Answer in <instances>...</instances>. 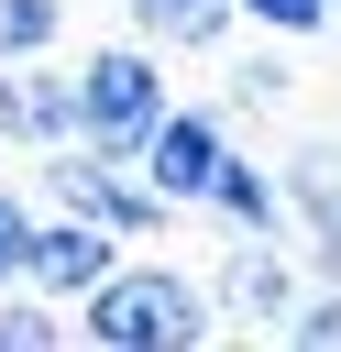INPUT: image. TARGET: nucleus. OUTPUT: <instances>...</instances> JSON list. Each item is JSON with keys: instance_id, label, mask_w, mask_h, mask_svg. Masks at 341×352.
I'll return each mask as SVG.
<instances>
[{"instance_id": "nucleus-14", "label": "nucleus", "mask_w": 341, "mask_h": 352, "mask_svg": "<svg viewBox=\"0 0 341 352\" xmlns=\"http://www.w3.org/2000/svg\"><path fill=\"white\" fill-rule=\"evenodd\" d=\"M275 330H297V341H319V352H330V341H341V286H319V297H308V286H297V297H286V319H275Z\"/></svg>"}, {"instance_id": "nucleus-15", "label": "nucleus", "mask_w": 341, "mask_h": 352, "mask_svg": "<svg viewBox=\"0 0 341 352\" xmlns=\"http://www.w3.org/2000/svg\"><path fill=\"white\" fill-rule=\"evenodd\" d=\"M22 242H33V209L22 187H0V286H22Z\"/></svg>"}, {"instance_id": "nucleus-11", "label": "nucleus", "mask_w": 341, "mask_h": 352, "mask_svg": "<svg viewBox=\"0 0 341 352\" xmlns=\"http://www.w3.org/2000/svg\"><path fill=\"white\" fill-rule=\"evenodd\" d=\"M55 341H66L55 297H33V286H0V352H55Z\"/></svg>"}, {"instance_id": "nucleus-16", "label": "nucleus", "mask_w": 341, "mask_h": 352, "mask_svg": "<svg viewBox=\"0 0 341 352\" xmlns=\"http://www.w3.org/2000/svg\"><path fill=\"white\" fill-rule=\"evenodd\" d=\"M231 99H242V110H286L297 88H286V66H264V55H253V66L231 77Z\"/></svg>"}, {"instance_id": "nucleus-13", "label": "nucleus", "mask_w": 341, "mask_h": 352, "mask_svg": "<svg viewBox=\"0 0 341 352\" xmlns=\"http://www.w3.org/2000/svg\"><path fill=\"white\" fill-rule=\"evenodd\" d=\"M231 11H242V22H264V33H286V44H297V33H330V11H341V0H231Z\"/></svg>"}, {"instance_id": "nucleus-4", "label": "nucleus", "mask_w": 341, "mask_h": 352, "mask_svg": "<svg viewBox=\"0 0 341 352\" xmlns=\"http://www.w3.org/2000/svg\"><path fill=\"white\" fill-rule=\"evenodd\" d=\"M132 165H143V187H154L165 209H187V198L209 187V165H220V121H209L198 99H165V110H154V132L132 143Z\"/></svg>"}, {"instance_id": "nucleus-5", "label": "nucleus", "mask_w": 341, "mask_h": 352, "mask_svg": "<svg viewBox=\"0 0 341 352\" xmlns=\"http://www.w3.org/2000/svg\"><path fill=\"white\" fill-rule=\"evenodd\" d=\"M110 264H121V242H110L99 220H66V209H55V220H33V242H22V286H33V297H55V308H77Z\"/></svg>"}, {"instance_id": "nucleus-8", "label": "nucleus", "mask_w": 341, "mask_h": 352, "mask_svg": "<svg viewBox=\"0 0 341 352\" xmlns=\"http://www.w3.org/2000/svg\"><path fill=\"white\" fill-rule=\"evenodd\" d=\"M275 187H286V220L308 231V253H319V275L341 286V143H308V154H297V165H286Z\"/></svg>"}, {"instance_id": "nucleus-2", "label": "nucleus", "mask_w": 341, "mask_h": 352, "mask_svg": "<svg viewBox=\"0 0 341 352\" xmlns=\"http://www.w3.org/2000/svg\"><path fill=\"white\" fill-rule=\"evenodd\" d=\"M66 99H77V143L132 165V143H143L154 110H165V66H154L143 44H99V55L66 77Z\"/></svg>"}, {"instance_id": "nucleus-9", "label": "nucleus", "mask_w": 341, "mask_h": 352, "mask_svg": "<svg viewBox=\"0 0 341 352\" xmlns=\"http://www.w3.org/2000/svg\"><path fill=\"white\" fill-rule=\"evenodd\" d=\"M198 209H220L231 231H286V187H275V176L253 165V154H231V143H220V165H209Z\"/></svg>"}, {"instance_id": "nucleus-1", "label": "nucleus", "mask_w": 341, "mask_h": 352, "mask_svg": "<svg viewBox=\"0 0 341 352\" xmlns=\"http://www.w3.org/2000/svg\"><path fill=\"white\" fill-rule=\"evenodd\" d=\"M209 275H187V264H110L88 297H77V341H99V352H187V341H209Z\"/></svg>"}, {"instance_id": "nucleus-3", "label": "nucleus", "mask_w": 341, "mask_h": 352, "mask_svg": "<svg viewBox=\"0 0 341 352\" xmlns=\"http://www.w3.org/2000/svg\"><path fill=\"white\" fill-rule=\"evenodd\" d=\"M44 198L66 209V220H99L110 242H143V231H165L176 209L143 187V165H121V154H88V143H55V165H44Z\"/></svg>"}, {"instance_id": "nucleus-6", "label": "nucleus", "mask_w": 341, "mask_h": 352, "mask_svg": "<svg viewBox=\"0 0 341 352\" xmlns=\"http://www.w3.org/2000/svg\"><path fill=\"white\" fill-rule=\"evenodd\" d=\"M297 286H308V275L286 264V242H275V231H231V253L209 264V308H220V319H264V330H275Z\"/></svg>"}, {"instance_id": "nucleus-12", "label": "nucleus", "mask_w": 341, "mask_h": 352, "mask_svg": "<svg viewBox=\"0 0 341 352\" xmlns=\"http://www.w3.org/2000/svg\"><path fill=\"white\" fill-rule=\"evenodd\" d=\"M55 33H66V0H0V66L11 55H44Z\"/></svg>"}, {"instance_id": "nucleus-10", "label": "nucleus", "mask_w": 341, "mask_h": 352, "mask_svg": "<svg viewBox=\"0 0 341 352\" xmlns=\"http://www.w3.org/2000/svg\"><path fill=\"white\" fill-rule=\"evenodd\" d=\"M132 11H143V33H154V44H220V33L242 22L231 0H132Z\"/></svg>"}, {"instance_id": "nucleus-7", "label": "nucleus", "mask_w": 341, "mask_h": 352, "mask_svg": "<svg viewBox=\"0 0 341 352\" xmlns=\"http://www.w3.org/2000/svg\"><path fill=\"white\" fill-rule=\"evenodd\" d=\"M0 143H33V154L77 143V99H66V77H44L33 55L0 66Z\"/></svg>"}]
</instances>
